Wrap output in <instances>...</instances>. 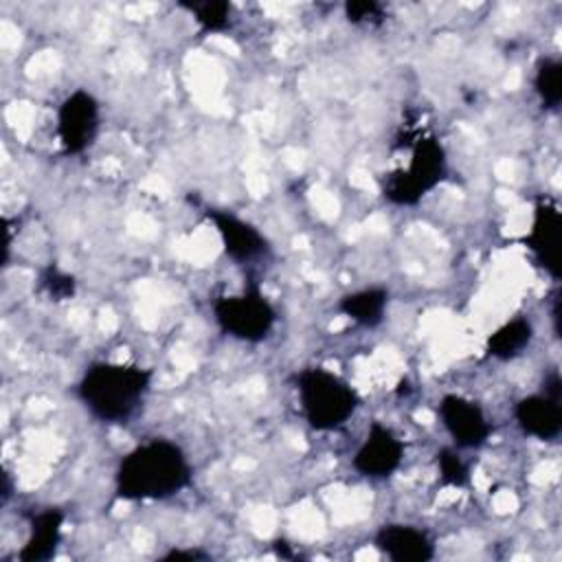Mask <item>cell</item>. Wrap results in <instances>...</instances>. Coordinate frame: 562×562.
I'll return each instance as SVG.
<instances>
[{"label":"cell","instance_id":"1","mask_svg":"<svg viewBox=\"0 0 562 562\" xmlns=\"http://www.w3.org/2000/svg\"><path fill=\"white\" fill-rule=\"evenodd\" d=\"M193 468L184 450L169 439H149L125 452L114 472L121 501H165L191 485Z\"/></svg>","mask_w":562,"mask_h":562},{"label":"cell","instance_id":"2","mask_svg":"<svg viewBox=\"0 0 562 562\" xmlns=\"http://www.w3.org/2000/svg\"><path fill=\"white\" fill-rule=\"evenodd\" d=\"M154 371L138 364L94 362L77 382V397L103 424H127L151 389Z\"/></svg>","mask_w":562,"mask_h":562},{"label":"cell","instance_id":"3","mask_svg":"<svg viewBox=\"0 0 562 562\" xmlns=\"http://www.w3.org/2000/svg\"><path fill=\"white\" fill-rule=\"evenodd\" d=\"M397 147L406 149L408 158L382 178V195L395 206H413L446 178V149L437 136L408 127L397 136Z\"/></svg>","mask_w":562,"mask_h":562},{"label":"cell","instance_id":"4","mask_svg":"<svg viewBox=\"0 0 562 562\" xmlns=\"http://www.w3.org/2000/svg\"><path fill=\"white\" fill-rule=\"evenodd\" d=\"M301 413L310 428L329 432L347 424L360 406V395L340 375L323 369L307 367L294 375Z\"/></svg>","mask_w":562,"mask_h":562},{"label":"cell","instance_id":"5","mask_svg":"<svg viewBox=\"0 0 562 562\" xmlns=\"http://www.w3.org/2000/svg\"><path fill=\"white\" fill-rule=\"evenodd\" d=\"M213 318L226 336L241 342H261L277 323V310L261 290L250 283L241 294L217 296L213 301Z\"/></svg>","mask_w":562,"mask_h":562},{"label":"cell","instance_id":"6","mask_svg":"<svg viewBox=\"0 0 562 562\" xmlns=\"http://www.w3.org/2000/svg\"><path fill=\"white\" fill-rule=\"evenodd\" d=\"M101 123V105L92 92L72 90L57 108V140L66 156H79L92 147Z\"/></svg>","mask_w":562,"mask_h":562},{"label":"cell","instance_id":"7","mask_svg":"<svg viewBox=\"0 0 562 562\" xmlns=\"http://www.w3.org/2000/svg\"><path fill=\"white\" fill-rule=\"evenodd\" d=\"M437 415L459 450H476L492 435L487 415L474 400L465 395L446 393L437 404Z\"/></svg>","mask_w":562,"mask_h":562},{"label":"cell","instance_id":"8","mask_svg":"<svg viewBox=\"0 0 562 562\" xmlns=\"http://www.w3.org/2000/svg\"><path fill=\"white\" fill-rule=\"evenodd\" d=\"M560 239H562V211L551 198H538L533 204L531 228L525 237L536 263L551 277L560 279Z\"/></svg>","mask_w":562,"mask_h":562},{"label":"cell","instance_id":"9","mask_svg":"<svg viewBox=\"0 0 562 562\" xmlns=\"http://www.w3.org/2000/svg\"><path fill=\"white\" fill-rule=\"evenodd\" d=\"M404 461L402 439L384 424L373 422L367 430L364 441L356 450L351 465L360 476L389 479Z\"/></svg>","mask_w":562,"mask_h":562},{"label":"cell","instance_id":"10","mask_svg":"<svg viewBox=\"0 0 562 562\" xmlns=\"http://www.w3.org/2000/svg\"><path fill=\"white\" fill-rule=\"evenodd\" d=\"M204 215L215 226L222 248L233 261L250 263L270 252V244L263 233L250 222L237 217L235 213L222 209H206Z\"/></svg>","mask_w":562,"mask_h":562},{"label":"cell","instance_id":"11","mask_svg":"<svg viewBox=\"0 0 562 562\" xmlns=\"http://www.w3.org/2000/svg\"><path fill=\"white\" fill-rule=\"evenodd\" d=\"M373 544L393 562H430L435 558L432 538L406 522L382 525L373 536Z\"/></svg>","mask_w":562,"mask_h":562},{"label":"cell","instance_id":"12","mask_svg":"<svg viewBox=\"0 0 562 562\" xmlns=\"http://www.w3.org/2000/svg\"><path fill=\"white\" fill-rule=\"evenodd\" d=\"M520 430L540 441H553L562 432V404L544 393L525 395L514 406Z\"/></svg>","mask_w":562,"mask_h":562},{"label":"cell","instance_id":"13","mask_svg":"<svg viewBox=\"0 0 562 562\" xmlns=\"http://www.w3.org/2000/svg\"><path fill=\"white\" fill-rule=\"evenodd\" d=\"M64 512L57 507H46L31 518L29 538L18 551L20 562H46L57 553L64 529Z\"/></svg>","mask_w":562,"mask_h":562},{"label":"cell","instance_id":"14","mask_svg":"<svg viewBox=\"0 0 562 562\" xmlns=\"http://www.w3.org/2000/svg\"><path fill=\"white\" fill-rule=\"evenodd\" d=\"M531 340H533L531 321L525 316H516V318L503 323L498 329H494L487 336L485 351H487V356L507 362V360L522 356L525 349L531 345Z\"/></svg>","mask_w":562,"mask_h":562},{"label":"cell","instance_id":"15","mask_svg":"<svg viewBox=\"0 0 562 562\" xmlns=\"http://www.w3.org/2000/svg\"><path fill=\"white\" fill-rule=\"evenodd\" d=\"M389 292L384 288H364L349 292L338 301V312L362 327H375L384 321Z\"/></svg>","mask_w":562,"mask_h":562},{"label":"cell","instance_id":"16","mask_svg":"<svg viewBox=\"0 0 562 562\" xmlns=\"http://www.w3.org/2000/svg\"><path fill=\"white\" fill-rule=\"evenodd\" d=\"M533 90L547 110H558L562 103V64L555 57H542L536 64Z\"/></svg>","mask_w":562,"mask_h":562},{"label":"cell","instance_id":"17","mask_svg":"<svg viewBox=\"0 0 562 562\" xmlns=\"http://www.w3.org/2000/svg\"><path fill=\"white\" fill-rule=\"evenodd\" d=\"M187 9L198 26L206 33H224L233 24V4L224 0H206V2H180Z\"/></svg>","mask_w":562,"mask_h":562},{"label":"cell","instance_id":"18","mask_svg":"<svg viewBox=\"0 0 562 562\" xmlns=\"http://www.w3.org/2000/svg\"><path fill=\"white\" fill-rule=\"evenodd\" d=\"M437 470L441 485L448 487H465L470 483V468L465 459L459 454V448H441L437 452Z\"/></svg>","mask_w":562,"mask_h":562},{"label":"cell","instance_id":"19","mask_svg":"<svg viewBox=\"0 0 562 562\" xmlns=\"http://www.w3.org/2000/svg\"><path fill=\"white\" fill-rule=\"evenodd\" d=\"M40 288L50 296V301H68L77 292V281L57 266H48L40 274Z\"/></svg>","mask_w":562,"mask_h":562},{"label":"cell","instance_id":"20","mask_svg":"<svg viewBox=\"0 0 562 562\" xmlns=\"http://www.w3.org/2000/svg\"><path fill=\"white\" fill-rule=\"evenodd\" d=\"M342 11L351 24L378 26L384 22V7L375 0H349L345 2Z\"/></svg>","mask_w":562,"mask_h":562},{"label":"cell","instance_id":"21","mask_svg":"<svg viewBox=\"0 0 562 562\" xmlns=\"http://www.w3.org/2000/svg\"><path fill=\"white\" fill-rule=\"evenodd\" d=\"M542 393L553 397V400H562V378L558 373V369H551L544 380H542Z\"/></svg>","mask_w":562,"mask_h":562},{"label":"cell","instance_id":"22","mask_svg":"<svg viewBox=\"0 0 562 562\" xmlns=\"http://www.w3.org/2000/svg\"><path fill=\"white\" fill-rule=\"evenodd\" d=\"M160 560H211V553L202 549H171Z\"/></svg>","mask_w":562,"mask_h":562},{"label":"cell","instance_id":"23","mask_svg":"<svg viewBox=\"0 0 562 562\" xmlns=\"http://www.w3.org/2000/svg\"><path fill=\"white\" fill-rule=\"evenodd\" d=\"M551 318H553V329L560 336V296L553 299V310H551Z\"/></svg>","mask_w":562,"mask_h":562},{"label":"cell","instance_id":"24","mask_svg":"<svg viewBox=\"0 0 562 562\" xmlns=\"http://www.w3.org/2000/svg\"><path fill=\"white\" fill-rule=\"evenodd\" d=\"M11 496V483H9V474L4 472V487H2V503H7Z\"/></svg>","mask_w":562,"mask_h":562}]
</instances>
